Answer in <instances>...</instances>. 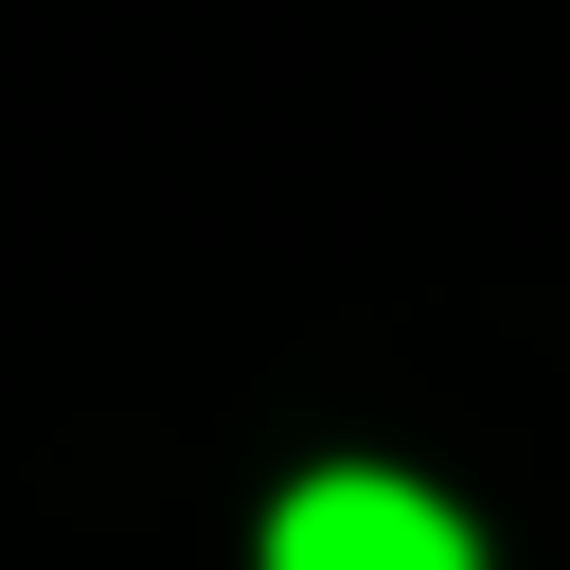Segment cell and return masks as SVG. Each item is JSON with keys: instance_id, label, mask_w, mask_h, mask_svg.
<instances>
[{"instance_id": "obj_1", "label": "cell", "mask_w": 570, "mask_h": 570, "mask_svg": "<svg viewBox=\"0 0 570 570\" xmlns=\"http://www.w3.org/2000/svg\"><path fill=\"white\" fill-rule=\"evenodd\" d=\"M267 570H481V552H463V517H445L428 481L338 463V481H303V499L267 517Z\"/></svg>"}]
</instances>
